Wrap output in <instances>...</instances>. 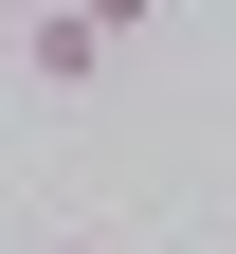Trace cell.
Masks as SVG:
<instances>
[{"mask_svg": "<svg viewBox=\"0 0 236 254\" xmlns=\"http://www.w3.org/2000/svg\"><path fill=\"white\" fill-rule=\"evenodd\" d=\"M109 18H73V0H55V18H18V73H37V91H91V73H109Z\"/></svg>", "mask_w": 236, "mask_h": 254, "instance_id": "1", "label": "cell"}, {"mask_svg": "<svg viewBox=\"0 0 236 254\" xmlns=\"http://www.w3.org/2000/svg\"><path fill=\"white\" fill-rule=\"evenodd\" d=\"M73 18H109V37H146V18H163V0H73Z\"/></svg>", "mask_w": 236, "mask_h": 254, "instance_id": "2", "label": "cell"}, {"mask_svg": "<svg viewBox=\"0 0 236 254\" xmlns=\"http://www.w3.org/2000/svg\"><path fill=\"white\" fill-rule=\"evenodd\" d=\"M18 18H55V0H0V37H18Z\"/></svg>", "mask_w": 236, "mask_h": 254, "instance_id": "3", "label": "cell"}, {"mask_svg": "<svg viewBox=\"0 0 236 254\" xmlns=\"http://www.w3.org/2000/svg\"><path fill=\"white\" fill-rule=\"evenodd\" d=\"M55 254H91V236H55Z\"/></svg>", "mask_w": 236, "mask_h": 254, "instance_id": "4", "label": "cell"}]
</instances>
